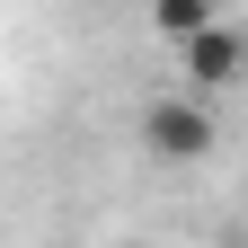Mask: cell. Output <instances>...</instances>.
Wrapping results in <instances>:
<instances>
[{"label": "cell", "mask_w": 248, "mask_h": 248, "mask_svg": "<svg viewBox=\"0 0 248 248\" xmlns=\"http://www.w3.org/2000/svg\"><path fill=\"white\" fill-rule=\"evenodd\" d=\"M213 18H222V9H213V0H151V27H160L169 45H186V36H204Z\"/></svg>", "instance_id": "obj_3"}, {"label": "cell", "mask_w": 248, "mask_h": 248, "mask_svg": "<svg viewBox=\"0 0 248 248\" xmlns=\"http://www.w3.org/2000/svg\"><path fill=\"white\" fill-rule=\"evenodd\" d=\"M213 142H222L213 89H186V98H151V107H142V151H151L160 169H195V160H213Z\"/></svg>", "instance_id": "obj_1"}, {"label": "cell", "mask_w": 248, "mask_h": 248, "mask_svg": "<svg viewBox=\"0 0 248 248\" xmlns=\"http://www.w3.org/2000/svg\"><path fill=\"white\" fill-rule=\"evenodd\" d=\"M177 53H186V80H195V89H213V98H222V89L248 71V36H239V27H222V18H213L204 36H186Z\"/></svg>", "instance_id": "obj_2"}]
</instances>
